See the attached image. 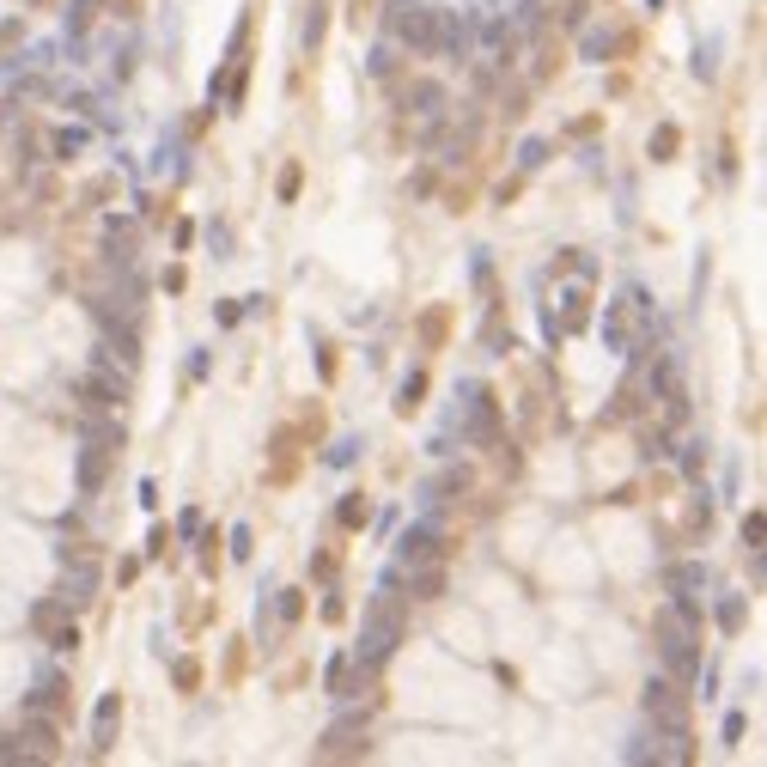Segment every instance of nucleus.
<instances>
[{
    "label": "nucleus",
    "instance_id": "nucleus-1",
    "mask_svg": "<svg viewBox=\"0 0 767 767\" xmlns=\"http://www.w3.org/2000/svg\"><path fill=\"white\" fill-rule=\"evenodd\" d=\"M390 31H396L408 49H421V55H433V49H463L469 43V25L457 19V13H444V6H396V13H390Z\"/></svg>",
    "mask_w": 767,
    "mask_h": 767
},
{
    "label": "nucleus",
    "instance_id": "nucleus-2",
    "mask_svg": "<svg viewBox=\"0 0 767 767\" xmlns=\"http://www.w3.org/2000/svg\"><path fill=\"white\" fill-rule=\"evenodd\" d=\"M694 622H701V603H694V597H676V603L658 609V622H652V633H658V658H664L676 676H694V670H701Z\"/></svg>",
    "mask_w": 767,
    "mask_h": 767
},
{
    "label": "nucleus",
    "instance_id": "nucleus-3",
    "mask_svg": "<svg viewBox=\"0 0 767 767\" xmlns=\"http://www.w3.org/2000/svg\"><path fill=\"white\" fill-rule=\"evenodd\" d=\"M396 646H403V603H396V597H372V609H365V622H360V646H354V658L378 670Z\"/></svg>",
    "mask_w": 767,
    "mask_h": 767
},
{
    "label": "nucleus",
    "instance_id": "nucleus-4",
    "mask_svg": "<svg viewBox=\"0 0 767 767\" xmlns=\"http://www.w3.org/2000/svg\"><path fill=\"white\" fill-rule=\"evenodd\" d=\"M61 755V731L49 712H25L19 737H6L0 743V762H19V767H37V762H55Z\"/></svg>",
    "mask_w": 767,
    "mask_h": 767
},
{
    "label": "nucleus",
    "instance_id": "nucleus-5",
    "mask_svg": "<svg viewBox=\"0 0 767 767\" xmlns=\"http://www.w3.org/2000/svg\"><path fill=\"white\" fill-rule=\"evenodd\" d=\"M640 701H646V719H652L658 731H670V725H688V694H682L676 682H670V676H652Z\"/></svg>",
    "mask_w": 767,
    "mask_h": 767
},
{
    "label": "nucleus",
    "instance_id": "nucleus-6",
    "mask_svg": "<svg viewBox=\"0 0 767 767\" xmlns=\"http://www.w3.org/2000/svg\"><path fill=\"white\" fill-rule=\"evenodd\" d=\"M317 755H324V762H354V755H365V712H354V719H335V725L324 731Z\"/></svg>",
    "mask_w": 767,
    "mask_h": 767
},
{
    "label": "nucleus",
    "instance_id": "nucleus-7",
    "mask_svg": "<svg viewBox=\"0 0 767 767\" xmlns=\"http://www.w3.org/2000/svg\"><path fill=\"white\" fill-rule=\"evenodd\" d=\"M61 609H85L92 597H98V566L92 561H74V566H61V585H55Z\"/></svg>",
    "mask_w": 767,
    "mask_h": 767
},
{
    "label": "nucleus",
    "instance_id": "nucleus-8",
    "mask_svg": "<svg viewBox=\"0 0 767 767\" xmlns=\"http://www.w3.org/2000/svg\"><path fill=\"white\" fill-rule=\"evenodd\" d=\"M396 561L403 566H426V561H444V536L433 524H414L403 536V543H396Z\"/></svg>",
    "mask_w": 767,
    "mask_h": 767
},
{
    "label": "nucleus",
    "instance_id": "nucleus-9",
    "mask_svg": "<svg viewBox=\"0 0 767 767\" xmlns=\"http://www.w3.org/2000/svg\"><path fill=\"white\" fill-rule=\"evenodd\" d=\"M104 354H110V360H122V365L141 360V335H134V324H128V317H122V324H110V317H104Z\"/></svg>",
    "mask_w": 767,
    "mask_h": 767
},
{
    "label": "nucleus",
    "instance_id": "nucleus-10",
    "mask_svg": "<svg viewBox=\"0 0 767 767\" xmlns=\"http://www.w3.org/2000/svg\"><path fill=\"white\" fill-rule=\"evenodd\" d=\"M403 110H414V116H439V110H444V85L439 80H414L403 92Z\"/></svg>",
    "mask_w": 767,
    "mask_h": 767
},
{
    "label": "nucleus",
    "instance_id": "nucleus-11",
    "mask_svg": "<svg viewBox=\"0 0 767 767\" xmlns=\"http://www.w3.org/2000/svg\"><path fill=\"white\" fill-rule=\"evenodd\" d=\"M110 743H116V694H104L92 712V755H104Z\"/></svg>",
    "mask_w": 767,
    "mask_h": 767
},
{
    "label": "nucleus",
    "instance_id": "nucleus-12",
    "mask_svg": "<svg viewBox=\"0 0 767 767\" xmlns=\"http://www.w3.org/2000/svg\"><path fill=\"white\" fill-rule=\"evenodd\" d=\"M61 701H67V682H61V676H43V682L31 688L25 712H49V719H55V712H61Z\"/></svg>",
    "mask_w": 767,
    "mask_h": 767
},
{
    "label": "nucleus",
    "instance_id": "nucleus-13",
    "mask_svg": "<svg viewBox=\"0 0 767 767\" xmlns=\"http://www.w3.org/2000/svg\"><path fill=\"white\" fill-rule=\"evenodd\" d=\"M104 469H110V451H104V444H85L80 451V493H98Z\"/></svg>",
    "mask_w": 767,
    "mask_h": 767
},
{
    "label": "nucleus",
    "instance_id": "nucleus-14",
    "mask_svg": "<svg viewBox=\"0 0 767 767\" xmlns=\"http://www.w3.org/2000/svg\"><path fill=\"white\" fill-rule=\"evenodd\" d=\"M444 591V573H439V561H426V566H408V597H421V603H433Z\"/></svg>",
    "mask_w": 767,
    "mask_h": 767
},
{
    "label": "nucleus",
    "instance_id": "nucleus-15",
    "mask_svg": "<svg viewBox=\"0 0 767 767\" xmlns=\"http://www.w3.org/2000/svg\"><path fill=\"white\" fill-rule=\"evenodd\" d=\"M463 487H469V475H463V469H444V475H433V482H426V500H433V505H444V500H457Z\"/></svg>",
    "mask_w": 767,
    "mask_h": 767
},
{
    "label": "nucleus",
    "instance_id": "nucleus-16",
    "mask_svg": "<svg viewBox=\"0 0 767 767\" xmlns=\"http://www.w3.org/2000/svg\"><path fill=\"white\" fill-rule=\"evenodd\" d=\"M469 439H487V433H493V403H487V396H475V403H469V426H463Z\"/></svg>",
    "mask_w": 767,
    "mask_h": 767
},
{
    "label": "nucleus",
    "instance_id": "nucleus-17",
    "mask_svg": "<svg viewBox=\"0 0 767 767\" xmlns=\"http://www.w3.org/2000/svg\"><path fill=\"white\" fill-rule=\"evenodd\" d=\"M92 13H98V0H74V6H67V37L74 43L92 31Z\"/></svg>",
    "mask_w": 767,
    "mask_h": 767
},
{
    "label": "nucleus",
    "instance_id": "nucleus-18",
    "mask_svg": "<svg viewBox=\"0 0 767 767\" xmlns=\"http://www.w3.org/2000/svg\"><path fill=\"white\" fill-rule=\"evenodd\" d=\"M701 579H707L701 566H676V573H670V591H676V597H688V591H701Z\"/></svg>",
    "mask_w": 767,
    "mask_h": 767
},
{
    "label": "nucleus",
    "instance_id": "nucleus-19",
    "mask_svg": "<svg viewBox=\"0 0 767 767\" xmlns=\"http://www.w3.org/2000/svg\"><path fill=\"white\" fill-rule=\"evenodd\" d=\"M719 627H725V633L743 627V597H725V603H719Z\"/></svg>",
    "mask_w": 767,
    "mask_h": 767
},
{
    "label": "nucleus",
    "instance_id": "nucleus-20",
    "mask_svg": "<svg viewBox=\"0 0 767 767\" xmlns=\"http://www.w3.org/2000/svg\"><path fill=\"white\" fill-rule=\"evenodd\" d=\"M80 146H85V134H80V128H61V134H55V153H61V159H74Z\"/></svg>",
    "mask_w": 767,
    "mask_h": 767
},
{
    "label": "nucleus",
    "instance_id": "nucleus-21",
    "mask_svg": "<svg viewBox=\"0 0 767 767\" xmlns=\"http://www.w3.org/2000/svg\"><path fill=\"white\" fill-rule=\"evenodd\" d=\"M762 536H767V518H762V512H749V518H743V543L762 548Z\"/></svg>",
    "mask_w": 767,
    "mask_h": 767
},
{
    "label": "nucleus",
    "instance_id": "nucleus-22",
    "mask_svg": "<svg viewBox=\"0 0 767 767\" xmlns=\"http://www.w3.org/2000/svg\"><path fill=\"white\" fill-rule=\"evenodd\" d=\"M304 615V591H281V622H299Z\"/></svg>",
    "mask_w": 767,
    "mask_h": 767
},
{
    "label": "nucleus",
    "instance_id": "nucleus-23",
    "mask_svg": "<svg viewBox=\"0 0 767 767\" xmlns=\"http://www.w3.org/2000/svg\"><path fill=\"white\" fill-rule=\"evenodd\" d=\"M372 512H365V500H342V524H365Z\"/></svg>",
    "mask_w": 767,
    "mask_h": 767
},
{
    "label": "nucleus",
    "instance_id": "nucleus-24",
    "mask_svg": "<svg viewBox=\"0 0 767 767\" xmlns=\"http://www.w3.org/2000/svg\"><path fill=\"white\" fill-rule=\"evenodd\" d=\"M354 451H360V444H354V439H342L335 451H329V463H335V469H342V463H354Z\"/></svg>",
    "mask_w": 767,
    "mask_h": 767
},
{
    "label": "nucleus",
    "instance_id": "nucleus-25",
    "mask_svg": "<svg viewBox=\"0 0 767 767\" xmlns=\"http://www.w3.org/2000/svg\"><path fill=\"white\" fill-rule=\"evenodd\" d=\"M543 159H548V141H530V146H524V164H530V171H536V164H543Z\"/></svg>",
    "mask_w": 767,
    "mask_h": 767
},
{
    "label": "nucleus",
    "instance_id": "nucleus-26",
    "mask_svg": "<svg viewBox=\"0 0 767 767\" xmlns=\"http://www.w3.org/2000/svg\"><path fill=\"white\" fill-rule=\"evenodd\" d=\"M31 6H43V0H31Z\"/></svg>",
    "mask_w": 767,
    "mask_h": 767
}]
</instances>
